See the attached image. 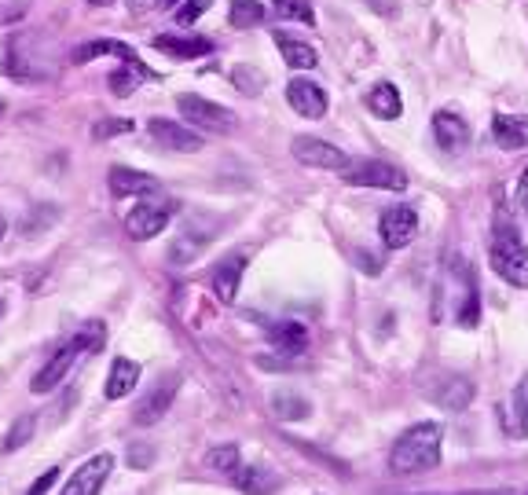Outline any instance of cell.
Segmentation results:
<instances>
[{"label":"cell","instance_id":"obj_1","mask_svg":"<svg viewBox=\"0 0 528 495\" xmlns=\"http://www.w3.org/2000/svg\"><path fill=\"white\" fill-rule=\"evenodd\" d=\"M440 451H444V429L437 422H418L389 451V470L393 473H429L440 466Z\"/></svg>","mask_w":528,"mask_h":495},{"label":"cell","instance_id":"obj_2","mask_svg":"<svg viewBox=\"0 0 528 495\" xmlns=\"http://www.w3.org/2000/svg\"><path fill=\"white\" fill-rule=\"evenodd\" d=\"M103 341H107V327H103L99 319L85 323V327L77 330L70 341H63V345L55 349L52 360H48L41 371H37V378H33V393H52L55 385L63 382L66 374H70V367H74L81 356H92V352L103 349Z\"/></svg>","mask_w":528,"mask_h":495},{"label":"cell","instance_id":"obj_3","mask_svg":"<svg viewBox=\"0 0 528 495\" xmlns=\"http://www.w3.org/2000/svg\"><path fill=\"white\" fill-rule=\"evenodd\" d=\"M492 272L506 279L517 290H528V246L521 239V231L514 228V220L506 213H495L492 220Z\"/></svg>","mask_w":528,"mask_h":495},{"label":"cell","instance_id":"obj_4","mask_svg":"<svg viewBox=\"0 0 528 495\" xmlns=\"http://www.w3.org/2000/svg\"><path fill=\"white\" fill-rule=\"evenodd\" d=\"M444 290H451V319L459 327H477L481 323V294H477V275H473L470 261L451 257L448 275H444Z\"/></svg>","mask_w":528,"mask_h":495},{"label":"cell","instance_id":"obj_5","mask_svg":"<svg viewBox=\"0 0 528 495\" xmlns=\"http://www.w3.org/2000/svg\"><path fill=\"white\" fill-rule=\"evenodd\" d=\"M176 213V202L165 195H143L140 206L129 209V217H125V235L136 242H147L154 239V235H162L165 228H169V220H173Z\"/></svg>","mask_w":528,"mask_h":495},{"label":"cell","instance_id":"obj_6","mask_svg":"<svg viewBox=\"0 0 528 495\" xmlns=\"http://www.w3.org/2000/svg\"><path fill=\"white\" fill-rule=\"evenodd\" d=\"M341 180H345V184H356V187H382V191H404L407 187L404 169L393 162H378V158H356V162H345Z\"/></svg>","mask_w":528,"mask_h":495},{"label":"cell","instance_id":"obj_7","mask_svg":"<svg viewBox=\"0 0 528 495\" xmlns=\"http://www.w3.org/2000/svg\"><path fill=\"white\" fill-rule=\"evenodd\" d=\"M176 110L187 125H195L202 132H217V136H228L235 129V114L228 107H220L213 99H202V96H176Z\"/></svg>","mask_w":528,"mask_h":495},{"label":"cell","instance_id":"obj_8","mask_svg":"<svg viewBox=\"0 0 528 495\" xmlns=\"http://www.w3.org/2000/svg\"><path fill=\"white\" fill-rule=\"evenodd\" d=\"M176 393H180V374L176 371L158 374V382L147 389V396H143L140 404H136V411H132V422H136V426H154V422H162L165 411L173 407Z\"/></svg>","mask_w":528,"mask_h":495},{"label":"cell","instance_id":"obj_9","mask_svg":"<svg viewBox=\"0 0 528 495\" xmlns=\"http://www.w3.org/2000/svg\"><path fill=\"white\" fill-rule=\"evenodd\" d=\"M378 231L389 250H404L418 235V213L411 206H389L378 220Z\"/></svg>","mask_w":528,"mask_h":495},{"label":"cell","instance_id":"obj_10","mask_svg":"<svg viewBox=\"0 0 528 495\" xmlns=\"http://www.w3.org/2000/svg\"><path fill=\"white\" fill-rule=\"evenodd\" d=\"M290 151L301 165H312V169H345V151L334 147L327 140H316V136H294Z\"/></svg>","mask_w":528,"mask_h":495},{"label":"cell","instance_id":"obj_11","mask_svg":"<svg viewBox=\"0 0 528 495\" xmlns=\"http://www.w3.org/2000/svg\"><path fill=\"white\" fill-rule=\"evenodd\" d=\"M110 470H114V455H96V459L81 462L74 470V477L63 484V492L59 495H99V488H103V481L110 477Z\"/></svg>","mask_w":528,"mask_h":495},{"label":"cell","instance_id":"obj_12","mask_svg":"<svg viewBox=\"0 0 528 495\" xmlns=\"http://www.w3.org/2000/svg\"><path fill=\"white\" fill-rule=\"evenodd\" d=\"M147 132L158 147H169V151H198L202 147V132L187 129L173 118H151L147 121Z\"/></svg>","mask_w":528,"mask_h":495},{"label":"cell","instance_id":"obj_13","mask_svg":"<svg viewBox=\"0 0 528 495\" xmlns=\"http://www.w3.org/2000/svg\"><path fill=\"white\" fill-rule=\"evenodd\" d=\"M433 140H437L440 151L459 154L470 147V125H466V118H459L455 110H437V114H433Z\"/></svg>","mask_w":528,"mask_h":495},{"label":"cell","instance_id":"obj_14","mask_svg":"<svg viewBox=\"0 0 528 495\" xmlns=\"http://www.w3.org/2000/svg\"><path fill=\"white\" fill-rule=\"evenodd\" d=\"M286 103H290L301 118H323V114H327V92H323V85L308 81V77H294V81L286 85Z\"/></svg>","mask_w":528,"mask_h":495},{"label":"cell","instance_id":"obj_15","mask_svg":"<svg viewBox=\"0 0 528 495\" xmlns=\"http://www.w3.org/2000/svg\"><path fill=\"white\" fill-rule=\"evenodd\" d=\"M473 396H477V389H473V382L466 378V374H444L440 385L429 389V400L440 407H448V411H462Z\"/></svg>","mask_w":528,"mask_h":495},{"label":"cell","instance_id":"obj_16","mask_svg":"<svg viewBox=\"0 0 528 495\" xmlns=\"http://www.w3.org/2000/svg\"><path fill=\"white\" fill-rule=\"evenodd\" d=\"M242 272H246V253H231V257H224V261L213 268V275H209L213 294H217L224 305H228V301H235V294H239Z\"/></svg>","mask_w":528,"mask_h":495},{"label":"cell","instance_id":"obj_17","mask_svg":"<svg viewBox=\"0 0 528 495\" xmlns=\"http://www.w3.org/2000/svg\"><path fill=\"white\" fill-rule=\"evenodd\" d=\"M268 341L275 345V352H283V356H301L308 349V330L305 323H297V319H275L272 327H268Z\"/></svg>","mask_w":528,"mask_h":495},{"label":"cell","instance_id":"obj_18","mask_svg":"<svg viewBox=\"0 0 528 495\" xmlns=\"http://www.w3.org/2000/svg\"><path fill=\"white\" fill-rule=\"evenodd\" d=\"M154 48L173 55V59H202V55L213 52V41H206V37H184V33H162V37H154Z\"/></svg>","mask_w":528,"mask_h":495},{"label":"cell","instance_id":"obj_19","mask_svg":"<svg viewBox=\"0 0 528 495\" xmlns=\"http://www.w3.org/2000/svg\"><path fill=\"white\" fill-rule=\"evenodd\" d=\"M110 191L118 198L125 195H151L158 191V180L151 173H140V169H129V165H114L110 169Z\"/></svg>","mask_w":528,"mask_h":495},{"label":"cell","instance_id":"obj_20","mask_svg":"<svg viewBox=\"0 0 528 495\" xmlns=\"http://www.w3.org/2000/svg\"><path fill=\"white\" fill-rule=\"evenodd\" d=\"M231 477H235V484L246 495H275L283 488V477L275 470H268V466H239Z\"/></svg>","mask_w":528,"mask_h":495},{"label":"cell","instance_id":"obj_21","mask_svg":"<svg viewBox=\"0 0 528 495\" xmlns=\"http://www.w3.org/2000/svg\"><path fill=\"white\" fill-rule=\"evenodd\" d=\"M492 136L503 151H521V147H528V118H521V114H495Z\"/></svg>","mask_w":528,"mask_h":495},{"label":"cell","instance_id":"obj_22","mask_svg":"<svg viewBox=\"0 0 528 495\" xmlns=\"http://www.w3.org/2000/svg\"><path fill=\"white\" fill-rule=\"evenodd\" d=\"M275 44H279V55H283V63L290 70H316L319 66V52L312 44L297 41V37H290L283 30H275Z\"/></svg>","mask_w":528,"mask_h":495},{"label":"cell","instance_id":"obj_23","mask_svg":"<svg viewBox=\"0 0 528 495\" xmlns=\"http://www.w3.org/2000/svg\"><path fill=\"white\" fill-rule=\"evenodd\" d=\"M136 382H140V363H136V360H125V356H118V360L110 363L107 400H121V396H129L132 389H136Z\"/></svg>","mask_w":528,"mask_h":495},{"label":"cell","instance_id":"obj_24","mask_svg":"<svg viewBox=\"0 0 528 495\" xmlns=\"http://www.w3.org/2000/svg\"><path fill=\"white\" fill-rule=\"evenodd\" d=\"M96 55H118L121 63H140V55L121 41H88V44H81V48L70 52V63H88V59H96Z\"/></svg>","mask_w":528,"mask_h":495},{"label":"cell","instance_id":"obj_25","mask_svg":"<svg viewBox=\"0 0 528 495\" xmlns=\"http://www.w3.org/2000/svg\"><path fill=\"white\" fill-rule=\"evenodd\" d=\"M209 239H213L209 231H206V235H198L195 228H187L184 235H176V242L169 246V261H173L176 268H184V264H191V261L198 257V253L206 250Z\"/></svg>","mask_w":528,"mask_h":495},{"label":"cell","instance_id":"obj_26","mask_svg":"<svg viewBox=\"0 0 528 495\" xmlns=\"http://www.w3.org/2000/svg\"><path fill=\"white\" fill-rule=\"evenodd\" d=\"M367 110L385 121H396L400 118V110H404V103H400V92L385 81V85H374L371 92H367Z\"/></svg>","mask_w":528,"mask_h":495},{"label":"cell","instance_id":"obj_27","mask_svg":"<svg viewBox=\"0 0 528 495\" xmlns=\"http://www.w3.org/2000/svg\"><path fill=\"white\" fill-rule=\"evenodd\" d=\"M272 411H275V418H283V422H301V418L312 415V404H308L301 393L283 389V393L272 396Z\"/></svg>","mask_w":528,"mask_h":495},{"label":"cell","instance_id":"obj_28","mask_svg":"<svg viewBox=\"0 0 528 495\" xmlns=\"http://www.w3.org/2000/svg\"><path fill=\"white\" fill-rule=\"evenodd\" d=\"M228 19L235 30H253V26H261L268 19V8H264L261 0H231Z\"/></svg>","mask_w":528,"mask_h":495},{"label":"cell","instance_id":"obj_29","mask_svg":"<svg viewBox=\"0 0 528 495\" xmlns=\"http://www.w3.org/2000/svg\"><path fill=\"white\" fill-rule=\"evenodd\" d=\"M147 77H154V74L143 63H121V70L110 74V92H114V96H129L132 88L140 85V81H147Z\"/></svg>","mask_w":528,"mask_h":495},{"label":"cell","instance_id":"obj_30","mask_svg":"<svg viewBox=\"0 0 528 495\" xmlns=\"http://www.w3.org/2000/svg\"><path fill=\"white\" fill-rule=\"evenodd\" d=\"M510 415H514V429L521 437H528V374L517 382L514 400H510Z\"/></svg>","mask_w":528,"mask_h":495},{"label":"cell","instance_id":"obj_31","mask_svg":"<svg viewBox=\"0 0 528 495\" xmlns=\"http://www.w3.org/2000/svg\"><path fill=\"white\" fill-rule=\"evenodd\" d=\"M275 15H279V19L305 22V26H312V22H316V11H312V4H308V0H275Z\"/></svg>","mask_w":528,"mask_h":495},{"label":"cell","instance_id":"obj_32","mask_svg":"<svg viewBox=\"0 0 528 495\" xmlns=\"http://www.w3.org/2000/svg\"><path fill=\"white\" fill-rule=\"evenodd\" d=\"M206 462L213 470L220 473H235L239 470V448L235 444H220V448H209L206 451Z\"/></svg>","mask_w":528,"mask_h":495},{"label":"cell","instance_id":"obj_33","mask_svg":"<svg viewBox=\"0 0 528 495\" xmlns=\"http://www.w3.org/2000/svg\"><path fill=\"white\" fill-rule=\"evenodd\" d=\"M33 429H37V418L33 415H22L15 426L8 429V440H4V451H19L26 448V440L33 437Z\"/></svg>","mask_w":528,"mask_h":495},{"label":"cell","instance_id":"obj_34","mask_svg":"<svg viewBox=\"0 0 528 495\" xmlns=\"http://www.w3.org/2000/svg\"><path fill=\"white\" fill-rule=\"evenodd\" d=\"M209 4H213V0H180L176 22H180V26H195V22L209 11Z\"/></svg>","mask_w":528,"mask_h":495},{"label":"cell","instance_id":"obj_35","mask_svg":"<svg viewBox=\"0 0 528 495\" xmlns=\"http://www.w3.org/2000/svg\"><path fill=\"white\" fill-rule=\"evenodd\" d=\"M30 15V0H0V26H15Z\"/></svg>","mask_w":528,"mask_h":495},{"label":"cell","instance_id":"obj_36","mask_svg":"<svg viewBox=\"0 0 528 495\" xmlns=\"http://www.w3.org/2000/svg\"><path fill=\"white\" fill-rule=\"evenodd\" d=\"M231 81H235V85H239L242 92H257L264 77L257 74V70H250V66H235V70H231Z\"/></svg>","mask_w":528,"mask_h":495},{"label":"cell","instance_id":"obj_37","mask_svg":"<svg viewBox=\"0 0 528 495\" xmlns=\"http://www.w3.org/2000/svg\"><path fill=\"white\" fill-rule=\"evenodd\" d=\"M154 462V451L151 448H143V444H132L129 451V466L132 470H143V466H151Z\"/></svg>","mask_w":528,"mask_h":495},{"label":"cell","instance_id":"obj_38","mask_svg":"<svg viewBox=\"0 0 528 495\" xmlns=\"http://www.w3.org/2000/svg\"><path fill=\"white\" fill-rule=\"evenodd\" d=\"M514 206L521 217H528V169L521 173V180H517V191H514Z\"/></svg>","mask_w":528,"mask_h":495},{"label":"cell","instance_id":"obj_39","mask_svg":"<svg viewBox=\"0 0 528 495\" xmlns=\"http://www.w3.org/2000/svg\"><path fill=\"white\" fill-rule=\"evenodd\" d=\"M132 121H99L96 125V140H107V136H114V132H129Z\"/></svg>","mask_w":528,"mask_h":495},{"label":"cell","instance_id":"obj_40","mask_svg":"<svg viewBox=\"0 0 528 495\" xmlns=\"http://www.w3.org/2000/svg\"><path fill=\"white\" fill-rule=\"evenodd\" d=\"M55 481H59V470L41 473V477H37V481L30 484V492H26V495H44V492H48V488H52Z\"/></svg>","mask_w":528,"mask_h":495},{"label":"cell","instance_id":"obj_41","mask_svg":"<svg viewBox=\"0 0 528 495\" xmlns=\"http://www.w3.org/2000/svg\"><path fill=\"white\" fill-rule=\"evenodd\" d=\"M176 4H180V0H158V8H162V11H173Z\"/></svg>","mask_w":528,"mask_h":495},{"label":"cell","instance_id":"obj_42","mask_svg":"<svg viewBox=\"0 0 528 495\" xmlns=\"http://www.w3.org/2000/svg\"><path fill=\"white\" fill-rule=\"evenodd\" d=\"M462 495H514V492H462Z\"/></svg>","mask_w":528,"mask_h":495},{"label":"cell","instance_id":"obj_43","mask_svg":"<svg viewBox=\"0 0 528 495\" xmlns=\"http://www.w3.org/2000/svg\"><path fill=\"white\" fill-rule=\"evenodd\" d=\"M88 4H96V8H107V4H114V0H88Z\"/></svg>","mask_w":528,"mask_h":495},{"label":"cell","instance_id":"obj_44","mask_svg":"<svg viewBox=\"0 0 528 495\" xmlns=\"http://www.w3.org/2000/svg\"><path fill=\"white\" fill-rule=\"evenodd\" d=\"M4 231H8V220L0 217V239H4Z\"/></svg>","mask_w":528,"mask_h":495},{"label":"cell","instance_id":"obj_45","mask_svg":"<svg viewBox=\"0 0 528 495\" xmlns=\"http://www.w3.org/2000/svg\"><path fill=\"white\" fill-rule=\"evenodd\" d=\"M140 4H143V0H132V8H140Z\"/></svg>","mask_w":528,"mask_h":495},{"label":"cell","instance_id":"obj_46","mask_svg":"<svg viewBox=\"0 0 528 495\" xmlns=\"http://www.w3.org/2000/svg\"><path fill=\"white\" fill-rule=\"evenodd\" d=\"M0 316H4V301H0Z\"/></svg>","mask_w":528,"mask_h":495},{"label":"cell","instance_id":"obj_47","mask_svg":"<svg viewBox=\"0 0 528 495\" xmlns=\"http://www.w3.org/2000/svg\"><path fill=\"white\" fill-rule=\"evenodd\" d=\"M0 110H4V103H0Z\"/></svg>","mask_w":528,"mask_h":495}]
</instances>
